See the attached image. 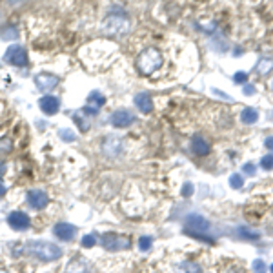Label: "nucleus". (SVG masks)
<instances>
[{
    "label": "nucleus",
    "instance_id": "34",
    "mask_svg": "<svg viewBox=\"0 0 273 273\" xmlns=\"http://www.w3.org/2000/svg\"><path fill=\"white\" fill-rule=\"evenodd\" d=\"M244 93H246V95H253L255 88L253 86H249V84H244Z\"/></svg>",
    "mask_w": 273,
    "mask_h": 273
},
{
    "label": "nucleus",
    "instance_id": "21",
    "mask_svg": "<svg viewBox=\"0 0 273 273\" xmlns=\"http://www.w3.org/2000/svg\"><path fill=\"white\" fill-rule=\"evenodd\" d=\"M0 38L2 40H17L19 38V29L15 25H7L0 31Z\"/></svg>",
    "mask_w": 273,
    "mask_h": 273
},
{
    "label": "nucleus",
    "instance_id": "2",
    "mask_svg": "<svg viewBox=\"0 0 273 273\" xmlns=\"http://www.w3.org/2000/svg\"><path fill=\"white\" fill-rule=\"evenodd\" d=\"M162 60H164L162 53L157 48H148V50H144L137 57V62L135 64H137L139 73H142L144 76H149L162 66Z\"/></svg>",
    "mask_w": 273,
    "mask_h": 273
},
{
    "label": "nucleus",
    "instance_id": "32",
    "mask_svg": "<svg viewBox=\"0 0 273 273\" xmlns=\"http://www.w3.org/2000/svg\"><path fill=\"white\" fill-rule=\"evenodd\" d=\"M253 268H255V272H257V273H264V262H262V261H255Z\"/></svg>",
    "mask_w": 273,
    "mask_h": 273
},
{
    "label": "nucleus",
    "instance_id": "11",
    "mask_svg": "<svg viewBox=\"0 0 273 273\" xmlns=\"http://www.w3.org/2000/svg\"><path fill=\"white\" fill-rule=\"evenodd\" d=\"M7 223H9V226H11L13 229L22 231V229L29 228V217L25 215L24 211H13V213H9V217H7Z\"/></svg>",
    "mask_w": 273,
    "mask_h": 273
},
{
    "label": "nucleus",
    "instance_id": "26",
    "mask_svg": "<svg viewBox=\"0 0 273 273\" xmlns=\"http://www.w3.org/2000/svg\"><path fill=\"white\" fill-rule=\"evenodd\" d=\"M261 166L264 170H272L273 168V155H264L261 160Z\"/></svg>",
    "mask_w": 273,
    "mask_h": 273
},
{
    "label": "nucleus",
    "instance_id": "17",
    "mask_svg": "<svg viewBox=\"0 0 273 273\" xmlns=\"http://www.w3.org/2000/svg\"><path fill=\"white\" fill-rule=\"evenodd\" d=\"M135 106L142 111V113H151L153 111V100L148 93H139L135 95Z\"/></svg>",
    "mask_w": 273,
    "mask_h": 273
},
{
    "label": "nucleus",
    "instance_id": "37",
    "mask_svg": "<svg viewBox=\"0 0 273 273\" xmlns=\"http://www.w3.org/2000/svg\"><path fill=\"white\" fill-rule=\"evenodd\" d=\"M4 193H6V186L2 184V180H0V197H2Z\"/></svg>",
    "mask_w": 273,
    "mask_h": 273
},
{
    "label": "nucleus",
    "instance_id": "28",
    "mask_svg": "<svg viewBox=\"0 0 273 273\" xmlns=\"http://www.w3.org/2000/svg\"><path fill=\"white\" fill-rule=\"evenodd\" d=\"M58 135H60L64 140H68V142H73V140H75V133H73V131H70V129H60V131H58Z\"/></svg>",
    "mask_w": 273,
    "mask_h": 273
},
{
    "label": "nucleus",
    "instance_id": "1",
    "mask_svg": "<svg viewBox=\"0 0 273 273\" xmlns=\"http://www.w3.org/2000/svg\"><path fill=\"white\" fill-rule=\"evenodd\" d=\"M102 29L106 35H111V37H126L131 29V20L124 9L117 7L115 11H109V15L104 19Z\"/></svg>",
    "mask_w": 273,
    "mask_h": 273
},
{
    "label": "nucleus",
    "instance_id": "16",
    "mask_svg": "<svg viewBox=\"0 0 273 273\" xmlns=\"http://www.w3.org/2000/svg\"><path fill=\"white\" fill-rule=\"evenodd\" d=\"M66 273H89V264L82 257H75L68 262L66 266Z\"/></svg>",
    "mask_w": 273,
    "mask_h": 273
},
{
    "label": "nucleus",
    "instance_id": "31",
    "mask_svg": "<svg viewBox=\"0 0 273 273\" xmlns=\"http://www.w3.org/2000/svg\"><path fill=\"white\" fill-rule=\"evenodd\" d=\"M242 172L246 173V175H255V166L249 164V162H248V164L242 166Z\"/></svg>",
    "mask_w": 273,
    "mask_h": 273
},
{
    "label": "nucleus",
    "instance_id": "19",
    "mask_svg": "<svg viewBox=\"0 0 273 273\" xmlns=\"http://www.w3.org/2000/svg\"><path fill=\"white\" fill-rule=\"evenodd\" d=\"M241 121L244 124H255V122L259 121V111L255 108H244L241 113Z\"/></svg>",
    "mask_w": 273,
    "mask_h": 273
},
{
    "label": "nucleus",
    "instance_id": "13",
    "mask_svg": "<svg viewBox=\"0 0 273 273\" xmlns=\"http://www.w3.org/2000/svg\"><path fill=\"white\" fill-rule=\"evenodd\" d=\"M27 204L31 206L33 210H44L46 206L50 204V199H48L44 191L33 190L27 193Z\"/></svg>",
    "mask_w": 273,
    "mask_h": 273
},
{
    "label": "nucleus",
    "instance_id": "15",
    "mask_svg": "<svg viewBox=\"0 0 273 273\" xmlns=\"http://www.w3.org/2000/svg\"><path fill=\"white\" fill-rule=\"evenodd\" d=\"M38 106H40V109L44 111L46 115H55L58 113V108H60V102L55 99V97L51 95H46L40 99V102H38Z\"/></svg>",
    "mask_w": 273,
    "mask_h": 273
},
{
    "label": "nucleus",
    "instance_id": "29",
    "mask_svg": "<svg viewBox=\"0 0 273 273\" xmlns=\"http://www.w3.org/2000/svg\"><path fill=\"white\" fill-rule=\"evenodd\" d=\"M95 237L93 235H86L82 239V248H93V246H95Z\"/></svg>",
    "mask_w": 273,
    "mask_h": 273
},
{
    "label": "nucleus",
    "instance_id": "5",
    "mask_svg": "<svg viewBox=\"0 0 273 273\" xmlns=\"http://www.w3.org/2000/svg\"><path fill=\"white\" fill-rule=\"evenodd\" d=\"M186 231L193 237H200V239H206L208 242H211L208 237H204L202 233H206L208 229H210V223L200 215H190L186 219Z\"/></svg>",
    "mask_w": 273,
    "mask_h": 273
},
{
    "label": "nucleus",
    "instance_id": "27",
    "mask_svg": "<svg viewBox=\"0 0 273 273\" xmlns=\"http://www.w3.org/2000/svg\"><path fill=\"white\" fill-rule=\"evenodd\" d=\"M11 148H13V144H11V140H9V139H2V140H0V153L11 151Z\"/></svg>",
    "mask_w": 273,
    "mask_h": 273
},
{
    "label": "nucleus",
    "instance_id": "12",
    "mask_svg": "<svg viewBox=\"0 0 273 273\" xmlns=\"http://www.w3.org/2000/svg\"><path fill=\"white\" fill-rule=\"evenodd\" d=\"M53 233H55V237H57V239L68 242V241H73V239H75L76 228H75V226H71V224H68V223H58V224H55Z\"/></svg>",
    "mask_w": 273,
    "mask_h": 273
},
{
    "label": "nucleus",
    "instance_id": "25",
    "mask_svg": "<svg viewBox=\"0 0 273 273\" xmlns=\"http://www.w3.org/2000/svg\"><path fill=\"white\" fill-rule=\"evenodd\" d=\"M151 239L149 237H140L139 241V248L142 249V251H148V249H151Z\"/></svg>",
    "mask_w": 273,
    "mask_h": 273
},
{
    "label": "nucleus",
    "instance_id": "24",
    "mask_svg": "<svg viewBox=\"0 0 273 273\" xmlns=\"http://www.w3.org/2000/svg\"><path fill=\"white\" fill-rule=\"evenodd\" d=\"M73 121L76 122V126L80 127L82 131H88V129H89V124L84 121V119H80V115H78V113H73Z\"/></svg>",
    "mask_w": 273,
    "mask_h": 273
},
{
    "label": "nucleus",
    "instance_id": "40",
    "mask_svg": "<svg viewBox=\"0 0 273 273\" xmlns=\"http://www.w3.org/2000/svg\"><path fill=\"white\" fill-rule=\"evenodd\" d=\"M0 273H7V272H6V270H0Z\"/></svg>",
    "mask_w": 273,
    "mask_h": 273
},
{
    "label": "nucleus",
    "instance_id": "39",
    "mask_svg": "<svg viewBox=\"0 0 273 273\" xmlns=\"http://www.w3.org/2000/svg\"><path fill=\"white\" fill-rule=\"evenodd\" d=\"M270 272H272V273H273V264H272V266H270Z\"/></svg>",
    "mask_w": 273,
    "mask_h": 273
},
{
    "label": "nucleus",
    "instance_id": "18",
    "mask_svg": "<svg viewBox=\"0 0 273 273\" xmlns=\"http://www.w3.org/2000/svg\"><path fill=\"white\" fill-rule=\"evenodd\" d=\"M255 71H257L259 76H268L273 71V58H268V57L259 58V62L255 66Z\"/></svg>",
    "mask_w": 273,
    "mask_h": 273
},
{
    "label": "nucleus",
    "instance_id": "22",
    "mask_svg": "<svg viewBox=\"0 0 273 273\" xmlns=\"http://www.w3.org/2000/svg\"><path fill=\"white\" fill-rule=\"evenodd\" d=\"M237 233L241 237H244V239H248V241H259V233H255V231H251L248 228H239Z\"/></svg>",
    "mask_w": 273,
    "mask_h": 273
},
{
    "label": "nucleus",
    "instance_id": "9",
    "mask_svg": "<svg viewBox=\"0 0 273 273\" xmlns=\"http://www.w3.org/2000/svg\"><path fill=\"white\" fill-rule=\"evenodd\" d=\"M58 84V76L51 75V73H38L35 76V86H37L42 93H50L51 89H55Z\"/></svg>",
    "mask_w": 273,
    "mask_h": 273
},
{
    "label": "nucleus",
    "instance_id": "6",
    "mask_svg": "<svg viewBox=\"0 0 273 273\" xmlns=\"http://www.w3.org/2000/svg\"><path fill=\"white\" fill-rule=\"evenodd\" d=\"M4 58H6L9 64L19 66V68H22V66L27 64V53H25V50L24 48H20V46H9L6 51V55H4Z\"/></svg>",
    "mask_w": 273,
    "mask_h": 273
},
{
    "label": "nucleus",
    "instance_id": "3",
    "mask_svg": "<svg viewBox=\"0 0 273 273\" xmlns=\"http://www.w3.org/2000/svg\"><path fill=\"white\" fill-rule=\"evenodd\" d=\"M25 249H27L33 257H37V259H40V261H44V262L57 261V259L62 257V249L58 248L57 244H53V242L33 241L25 246Z\"/></svg>",
    "mask_w": 273,
    "mask_h": 273
},
{
    "label": "nucleus",
    "instance_id": "4",
    "mask_svg": "<svg viewBox=\"0 0 273 273\" xmlns=\"http://www.w3.org/2000/svg\"><path fill=\"white\" fill-rule=\"evenodd\" d=\"M100 244L104 249L108 251H124V249H129L131 246V241L127 237L122 235H115V233H104L100 237Z\"/></svg>",
    "mask_w": 273,
    "mask_h": 273
},
{
    "label": "nucleus",
    "instance_id": "14",
    "mask_svg": "<svg viewBox=\"0 0 273 273\" xmlns=\"http://www.w3.org/2000/svg\"><path fill=\"white\" fill-rule=\"evenodd\" d=\"M191 151L195 153V155H208L211 151V146L210 142L204 139L202 135H195L193 139H191Z\"/></svg>",
    "mask_w": 273,
    "mask_h": 273
},
{
    "label": "nucleus",
    "instance_id": "36",
    "mask_svg": "<svg viewBox=\"0 0 273 273\" xmlns=\"http://www.w3.org/2000/svg\"><path fill=\"white\" fill-rule=\"evenodd\" d=\"M7 4H11V6H17V4H22L24 0H6Z\"/></svg>",
    "mask_w": 273,
    "mask_h": 273
},
{
    "label": "nucleus",
    "instance_id": "8",
    "mask_svg": "<svg viewBox=\"0 0 273 273\" xmlns=\"http://www.w3.org/2000/svg\"><path fill=\"white\" fill-rule=\"evenodd\" d=\"M106 104V99L102 95L100 91H91L88 97V104H86V108H82V113H88V115H97L99 113V109L102 108Z\"/></svg>",
    "mask_w": 273,
    "mask_h": 273
},
{
    "label": "nucleus",
    "instance_id": "20",
    "mask_svg": "<svg viewBox=\"0 0 273 273\" xmlns=\"http://www.w3.org/2000/svg\"><path fill=\"white\" fill-rule=\"evenodd\" d=\"M175 273H200V266L195 264V262H191V261H186V262H180V264H178Z\"/></svg>",
    "mask_w": 273,
    "mask_h": 273
},
{
    "label": "nucleus",
    "instance_id": "23",
    "mask_svg": "<svg viewBox=\"0 0 273 273\" xmlns=\"http://www.w3.org/2000/svg\"><path fill=\"white\" fill-rule=\"evenodd\" d=\"M229 186H231V188H233V190H241L242 186H244V180H242V177L241 175H231V177H229Z\"/></svg>",
    "mask_w": 273,
    "mask_h": 273
},
{
    "label": "nucleus",
    "instance_id": "38",
    "mask_svg": "<svg viewBox=\"0 0 273 273\" xmlns=\"http://www.w3.org/2000/svg\"><path fill=\"white\" fill-rule=\"evenodd\" d=\"M4 173H6V166L0 162V175H4Z\"/></svg>",
    "mask_w": 273,
    "mask_h": 273
},
{
    "label": "nucleus",
    "instance_id": "30",
    "mask_svg": "<svg viewBox=\"0 0 273 273\" xmlns=\"http://www.w3.org/2000/svg\"><path fill=\"white\" fill-rule=\"evenodd\" d=\"M233 80H235L237 84H246L248 82V73H242V71H239V73L233 75Z\"/></svg>",
    "mask_w": 273,
    "mask_h": 273
},
{
    "label": "nucleus",
    "instance_id": "33",
    "mask_svg": "<svg viewBox=\"0 0 273 273\" xmlns=\"http://www.w3.org/2000/svg\"><path fill=\"white\" fill-rule=\"evenodd\" d=\"M182 193H184V197H191V193H193V186L188 182V184L182 188Z\"/></svg>",
    "mask_w": 273,
    "mask_h": 273
},
{
    "label": "nucleus",
    "instance_id": "10",
    "mask_svg": "<svg viewBox=\"0 0 273 273\" xmlns=\"http://www.w3.org/2000/svg\"><path fill=\"white\" fill-rule=\"evenodd\" d=\"M102 151L106 153L108 157H119L122 151V140L119 137H113V135H109L104 139L102 142Z\"/></svg>",
    "mask_w": 273,
    "mask_h": 273
},
{
    "label": "nucleus",
    "instance_id": "35",
    "mask_svg": "<svg viewBox=\"0 0 273 273\" xmlns=\"http://www.w3.org/2000/svg\"><path fill=\"white\" fill-rule=\"evenodd\" d=\"M264 144H266V148H268V149H270V151H273V137H268L266 142H264Z\"/></svg>",
    "mask_w": 273,
    "mask_h": 273
},
{
    "label": "nucleus",
    "instance_id": "7",
    "mask_svg": "<svg viewBox=\"0 0 273 273\" xmlns=\"http://www.w3.org/2000/svg\"><path fill=\"white\" fill-rule=\"evenodd\" d=\"M109 122L115 127H127L135 122V115L131 111H127V109H117V111L111 113Z\"/></svg>",
    "mask_w": 273,
    "mask_h": 273
}]
</instances>
